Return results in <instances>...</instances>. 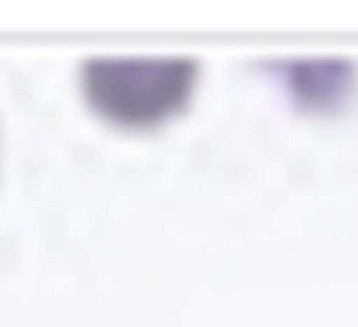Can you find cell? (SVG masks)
<instances>
[{"instance_id":"1","label":"cell","mask_w":358,"mask_h":327,"mask_svg":"<svg viewBox=\"0 0 358 327\" xmlns=\"http://www.w3.org/2000/svg\"><path fill=\"white\" fill-rule=\"evenodd\" d=\"M201 89V62L170 58H89L81 66V96L101 124L147 135L181 119Z\"/></svg>"}]
</instances>
